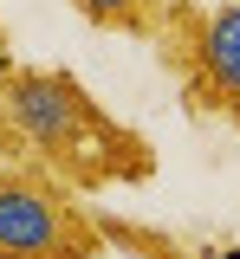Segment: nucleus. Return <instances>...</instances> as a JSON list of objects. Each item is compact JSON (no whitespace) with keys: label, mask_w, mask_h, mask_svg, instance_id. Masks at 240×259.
<instances>
[{"label":"nucleus","mask_w":240,"mask_h":259,"mask_svg":"<svg viewBox=\"0 0 240 259\" xmlns=\"http://www.w3.org/2000/svg\"><path fill=\"white\" fill-rule=\"evenodd\" d=\"M0 162L46 168L78 194L143 188L163 168L156 143L124 117H110L78 71L20 59L7 20H0Z\"/></svg>","instance_id":"1"},{"label":"nucleus","mask_w":240,"mask_h":259,"mask_svg":"<svg viewBox=\"0 0 240 259\" xmlns=\"http://www.w3.org/2000/svg\"><path fill=\"white\" fill-rule=\"evenodd\" d=\"M149 46L175 78L182 110L240 136V0H175Z\"/></svg>","instance_id":"2"},{"label":"nucleus","mask_w":240,"mask_h":259,"mask_svg":"<svg viewBox=\"0 0 240 259\" xmlns=\"http://www.w3.org/2000/svg\"><path fill=\"white\" fill-rule=\"evenodd\" d=\"M104 253L110 240L78 188H65L46 168L0 162V259H104Z\"/></svg>","instance_id":"3"},{"label":"nucleus","mask_w":240,"mask_h":259,"mask_svg":"<svg viewBox=\"0 0 240 259\" xmlns=\"http://www.w3.org/2000/svg\"><path fill=\"white\" fill-rule=\"evenodd\" d=\"M175 0H71V13L98 32H130V39H156Z\"/></svg>","instance_id":"4"},{"label":"nucleus","mask_w":240,"mask_h":259,"mask_svg":"<svg viewBox=\"0 0 240 259\" xmlns=\"http://www.w3.org/2000/svg\"><path fill=\"white\" fill-rule=\"evenodd\" d=\"M104 240L110 246H130L137 259H188V246H175L169 233H156V227H137V221H117V214H98Z\"/></svg>","instance_id":"5"}]
</instances>
